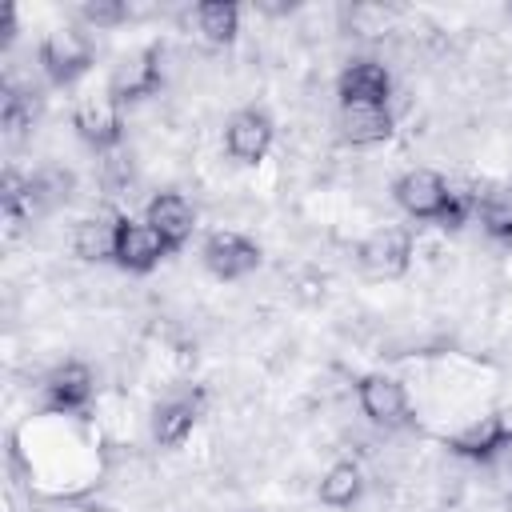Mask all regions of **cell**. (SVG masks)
<instances>
[{
	"instance_id": "obj_24",
	"label": "cell",
	"mask_w": 512,
	"mask_h": 512,
	"mask_svg": "<svg viewBox=\"0 0 512 512\" xmlns=\"http://www.w3.org/2000/svg\"><path fill=\"white\" fill-rule=\"evenodd\" d=\"M508 512H512V500H508Z\"/></svg>"
},
{
	"instance_id": "obj_9",
	"label": "cell",
	"mask_w": 512,
	"mask_h": 512,
	"mask_svg": "<svg viewBox=\"0 0 512 512\" xmlns=\"http://www.w3.org/2000/svg\"><path fill=\"white\" fill-rule=\"evenodd\" d=\"M200 256H204V268H208L216 280H240V276L256 272L260 260H264L260 244L248 240V236H240V232H212V236L204 240Z\"/></svg>"
},
{
	"instance_id": "obj_17",
	"label": "cell",
	"mask_w": 512,
	"mask_h": 512,
	"mask_svg": "<svg viewBox=\"0 0 512 512\" xmlns=\"http://www.w3.org/2000/svg\"><path fill=\"white\" fill-rule=\"evenodd\" d=\"M360 492H364V472L356 460H336L320 476V488H316L320 504H328V508H352L360 500Z\"/></svg>"
},
{
	"instance_id": "obj_12",
	"label": "cell",
	"mask_w": 512,
	"mask_h": 512,
	"mask_svg": "<svg viewBox=\"0 0 512 512\" xmlns=\"http://www.w3.org/2000/svg\"><path fill=\"white\" fill-rule=\"evenodd\" d=\"M272 136H276V128H272V116L264 108H240L224 128V148H228L232 160L256 164V160L268 156Z\"/></svg>"
},
{
	"instance_id": "obj_20",
	"label": "cell",
	"mask_w": 512,
	"mask_h": 512,
	"mask_svg": "<svg viewBox=\"0 0 512 512\" xmlns=\"http://www.w3.org/2000/svg\"><path fill=\"white\" fill-rule=\"evenodd\" d=\"M40 108H44V96H40L36 88H16V84H8V92H4V104H0V120H4L8 136H20V132H28V128L36 124Z\"/></svg>"
},
{
	"instance_id": "obj_7",
	"label": "cell",
	"mask_w": 512,
	"mask_h": 512,
	"mask_svg": "<svg viewBox=\"0 0 512 512\" xmlns=\"http://www.w3.org/2000/svg\"><path fill=\"white\" fill-rule=\"evenodd\" d=\"M444 448L452 456H464V460H480L488 464L492 456H500L504 448H512V412H492V416H480L476 424L452 432L444 440Z\"/></svg>"
},
{
	"instance_id": "obj_4",
	"label": "cell",
	"mask_w": 512,
	"mask_h": 512,
	"mask_svg": "<svg viewBox=\"0 0 512 512\" xmlns=\"http://www.w3.org/2000/svg\"><path fill=\"white\" fill-rule=\"evenodd\" d=\"M392 196H396V204H400L412 220H432V224H440V216H444V208H448V200H452V184H448L440 172H432V168H412V172H404V176L392 184Z\"/></svg>"
},
{
	"instance_id": "obj_5",
	"label": "cell",
	"mask_w": 512,
	"mask_h": 512,
	"mask_svg": "<svg viewBox=\"0 0 512 512\" xmlns=\"http://www.w3.org/2000/svg\"><path fill=\"white\" fill-rule=\"evenodd\" d=\"M356 400H360V412L380 428H408L412 424V404H408L404 384L384 376V372L360 376L356 380Z\"/></svg>"
},
{
	"instance_id": "obj_8",
	"label": "cell",
	"mask_w": 512,
	"mask_h": 512,
	"mask_svg": "<svg viewBox=\"0 0 512 512\" xmlns=\"http://www.w3.org/2000/svg\"><path fill=\"white\" fill-rule=\"evenodd\" d=\"M160 84H164V48H160V44H148V48L132 52V56L120 64V72L112 76L108 92H112L120 104H136V100L156 96Z\"/></svg>"
},
{
	"instance_id": "obj_14",
	"label": "cell",
	"mask_w": 512,
	"mask_h": 512,
	"mask_svg": "<svg viewBox=\"0 0 512 512\" xmlns=\"http://www.w3.org/2000/svg\"><path fill=\"white\" fill-rule=\"evenodd\" d=\"M144 220L164 236V244L176 252L188 244L192 228H196V208L184 192H156L148 204H144Z\"/></svg>"
},
{
	"instance_id": "obj_10",
	"label": "cell",
	"mask_w": 512,
	"mask_h": 512,
	"mask_svg": "<svg viewBox=\"0 0 512 512\" xmlns=\"http://www.w3.org/2000/svg\"><path fill=\"white\" fill-rule=\"evenodd\" d=\"M340 108H388L392 76L376 60H352L336 80Z\"/></svg>"
},
{
	"instance_id": "obj_11",
	"label": "cell",
	"mask_w": 512,
	"mask_h": 512,
	"mask_svg": "<svg viewBox=\"0 0 512 512\" xmlns=\"http://www.w3.org/2000/svg\"><path fill=\"white\" fill-rule=\"evenodd\" d=\"M204 404H208V388H188L180 396L160 400L156 412H152V436H156V444H164V448L184 444L188 432L196 428V420L204 416Z\"/></svg>"
},
{
	"instance_id": "obj_13",
	"label": "cell",
	"mask_w": 512,
	"mask_h": 512,
	"mask_svg": "<svg viewBox=\"0 0 512 512\" xmlns=\"http://www.w3.org/2000/svg\"><path fill=\"white\" fill-rule=\"evenodd\" d=\"M92 400V368L80 360H64L44 380V408L48 412H84Z\"/></svg>"
},
{
	"instance_id": "obj_22",
	"label": "cell",
	"mask_w": 512,
	"mask_h": 512,
	"mask_svg": "<svg viewBox=\"0 0 512 512\" xmlns=\"http://www.w3.org/2000/svg\"><path fill=\"white\" fill-rule=\"evenodd\" d=\"M12 36H16V4H4V8H0V44L8 48Z\"/></svg>"
},
{
	"instance_id": "obj_1",
	"label": "cell",
	"mask_w": 512,
	"mask_h": 512,
	"mask_svg": "<svg viewBox=\"0 0 512 512\" xmlns=\"http://www.w3.org/2000/svg\"><path fill=\"white\" fill-rule=\"evenodd\" d=\"M36 56H40V68H44L48 84L68 88V84H76L96 64V44L84 32H76V28H56V32H48L40 40Z\"/></svg>"
},
{
	"instance_id": "obj_19",
	"label": "cell",
	"mask_w": 512,
	"mask_h": 512,
	"mask_svg": "<svg viewBox=\"0 0 512 512\" xmlns=\"http://www.w3.org/2000/svg\"><path fill=\"white\" fill-rule=\"evenodd\" d=\"M480 228L488 240H500V244H512V180L480 192Z\"/></svg>"
},
{
	"instance_id": "obj_23",
	"label": "cell",
	"mask_w": 512,
	"mask_h": 512,
	"mask_svg": "<svg viewBox=\"0 0 512 512\" xmlns=\"http://www.w3.org/2000/svg\"><path fill=\"white\" fill-rule=\"evenodd\" d=\"M508 16H512V4H508Z\"/></svg>"
},
{
	"instance_id": "obj_3",
	"label": "cell",
	"mask_w": 512,
	"mask_h": 512,
	"mask_svg": "<svg viewBox=\"0 0 512 512\" xmlns=\"http://www.w3.org/2000/svg\"><path fill=\"white\" fill-rule=\"evenodd\" d=\"M72 128L80 132L84 144H92L96 152H108L120 144L124 136V116H120V100L104 88V92H88L76 100L72 108Z\"/></svg>"
},
{
	"instance_id": "obj_25",
	"label": "cell",
	"mask_w": 512,
	"mask_h": 512,
	"mask_svg": "<svg viewBox=\"0 0 512 512\" xmlns=\"http://www.w3.org/2000/svg\"><path fill=\"white\" fill-rule=\"evenodd\" d=\"M248 512H252V508H248Z\"/></svg>"
},
{
	"instance_id": "obj_21",
	"label": "cell",
	"mask_w": 512,
	"mask_h": 512,
	"mask_svg": "<svg viewBox=\"0 0 512 512\" xmlns=\"http://www.w3.org/2000/svg\"><path fill=\"white\" fill-rule=\"evenodd\" d=\"M132 12H128V4H120V0H88V4H80V20L88 24V28H116V24H124Z\"/></svg>"
},
{
	"instance_id": "obj_15",
	"label": "cell",
	"mask_w": 512,
	"mask_h": 512,
	"mask_svg": "<svg viewBox=\"0 0 512 512\" xmlns=\"http://www.w3.org/2000/svg\"><path fill=\"white\" fill-rule=\"evenodd\" d=\"M192 24H196V36L208 44V48H228L240 32V4L232 0H200L192 8Z\"/></svg>"
},
{
	"instance_id": "obj_18",
	"label": "cell",
	"mask_w": 512,
	"mask_h": 512,
	"mask_svg": "<svg viewBox=\"0 0 512 512\" xmlns=\"http://www.w3.org/2000/svg\"><path fill=\"white\" fill-rule=\"evenodd\" d=\"M340 136L344 144H380L392 136L388 108H340Z\"/></svg>"
},
{
	"instance_id": "obj_2",
	"label": "cell",
	"mask_w": 512,
	"mask_h": 512,
	"mask_svg": "<svg viewBox=\"0 0 512 512\" xmlns=\"http://www.w3.org/2000/svg\"><path fill=\"white\" fill-rule=\"evenodd\" d=\"M356 264L368 280H396L412 264V232L408 228H376L360 240Z\"/></svg>"
},
{
	"instance_id": "obj_6",
	"label": "cell",
	"mask_w": 512,
	"mask_h": 512,
	"mask_svg": "<svg viewBox=\"0 0 512 512\" xmlns=\"http://www.w3.org/2000/svg\"><path fill=\"white\" fill-rule=\"evenodd\" d=\"M168 252H172V248L164 244V236H160L148 220L120 216V224H116V256H112L116 268L144 276V272H152Z\"/></svg>"
},
{
	"instance_id": "obj_16",
	"label": "cell",
	"mask_w": 512,
	"mask_h": 512,
	"mask_svg": "<svg viewBox=\"0 0 512 512\" xmlns=\"http://www.w3.org/2000/svg\"><path fill=\"white\" fill-rule=\"evenodd\" d=\"M116 224H120V216H84L72 228V252L84 264L112 260L116 256Z\"/></svg>"
}]
</instances>
